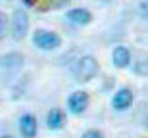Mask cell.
<instances>
[{
	"mask_svg": "<svg viewBox=\"0 0 148 138\" xmlns=\"http://www.w3.org/2000/svg\"><path fill=\"white\" fill-rule=\"evenodd\" d=\"M98 73V61L94 56H83L79 58L73 67V77H75L77 83H88L92 81Z\"/></svg>",
	"mask_w": 148,
	"mask_h": 138,
	"instance_id": "obj_1",
	"label": "cell"
},
{
	"mask_svg": "<svg viewBox=\"0 0 148 138\" xmlns=\"http://www.w3.org/2000/svg\"><path fill=\"white\" fill-rule=\"evenodd\" d=\"M33 44L40 50H56L62 44V37L54 31H44V29H38L37 33L33 35Z\"/></svg>",
	"mask_w": 148,
	"mask_h": 138,
	"instance_id": "obj_2",
	"label": "cell"
},
{
	"mask_svg": "<svg viewBox=\"0 0 148 138\" xmlns=\"http://www.w3.org/2000/svg\"><path fill=\"white\" fill-rule=\"evenodd\" d=\"M10 31L14 40H23L27 37L29 31V16L23 10H16L12 16V23H10Z\"/></svg>",
	"mask_w": 148,
	"mask_h": 138,
	"instance_id": "obj_3",
	"label": "cell"
},
{
	"mask_svg": "<svg viewBox=\"0 0 148 138\" xmlns=\"http://www.w3.org/2000/svg\"><path fill=\"white\" fill-rule=\"evenodd\" d=\"M88 102H90L88 94L83 92V90H77V92H73L71 96L67 98V109L71 111L73 115H81L88 107Z\"/></svg>",
	"mask_w": 148,
	"mask_h": 138,
	"instance_id": "obj_4",
	"label": "cell"
},
{
	"mask_svg": "<svg viewBox=\"0 0 148 138\" xmlns=\"http://www.w3.org/2000/svg\"><path fill=\"white\" fill-rule=\"evenodd\" d=\"M133 105V92L131 88H119L112 98V107L115 111H125Z\"/></svg>",
	"mask_w": 148,
	"mask_h": 138,
	"instance_id": "obj_5",
	"label": "cell"
},
{
	"mask_svg": "<svg viewBox=\"0 0 148 138\" xmlns=\"http://www.w3.org/2000/svg\"><path fill=\"white\" fill-rule=\"evenodd\" d=\"M37 119H35L31 113H25V115L19 117V133L23 138H35L37 136Z\"/></svg>",
	"mask_w": 148,
	"mask_h": 138,
	"instance_id": "obj_6",
	"label": "cell"
},
{
	"mask_svg": "<svg viewBox=\"0 0 148 138\" xmlns=\"http://www.w3.org/2000/svg\"><path fill=\"white\" fill-rule=\"evenodd\" d=\"M23 65V54L19 52H8L0 56V67L2 69H19Z\"/></svg>",
	"mask_w": 148,
	"mask_h": 138,
	"instance_id": "obj_7",
	"label": "cell"
},
{
	"mask_svg": "<svg viewBox=\"0 0 148 138\" xmlns=\"http://www.w3.org/2000/svg\"><path fill=\"white\" fill-rule=\"evenodd\" d=\"M67 19L75 25H88L92 21V14L85 8H73V10L67 12Z\"/></svg>",
	"mask_w": 148,
	"mask_h": 138,
	"instance_id": "obj_8",
	"label": "cell"
},
{
	"mask_svg": "<svg viewBox=\"0 0 148 138\" xmlns=\"http://www.w3.org/2000/svg\"><path fill=\"white\" fill-rule=\"evenodd\" d=\"M112 61H114V65L119 67V69L127 67L129 61H131V52H129V48H127V46H115L114 52H112Z\"/></svg>",
	"mask_w": 148,
	"mask_h": 138,
	"instance_id": "obj_9",
	"label": "cell"
},
{
	"mask_svg": "<svg viewBox=\"0 0 148 138\" xmlns=\"http://www.w3.org/2000/svg\"><path fill=\"white\" fill-rule=\"evenodd\" d=\"M64 123H66L64 113H62L58 107H52V109L48 111V115H46V127H48L50 131H60V128L64 127Z\"/></svg>",
	"mask_w": 148,
	"mask_h": 138,
	"instance_id": "obj_10",
	"label": "cell"
},
{
	"mask_svg": "<svg viewBox=\"0 0 148 138\" xmlns=\"http://www.w3.org/2000/svg\"><path fill=\"white\" fill-rule=\"evenodd\" d=\"M133 71L138 77H148V54H138L137 61L133 63Z\"/></svg>",
	"mask_w": 148,
	"mask_h": 138,
	"instance_id": "obj_11",
	"label": "cell"
},
{
	"mask_svg": "<svg viewBox=\"0 0 148 138\" xmlns=\"http://www.w3.org/2000/svg\"><path fill=\"white\" fill-rule=\"evenodd\" d=\"M135 119L143 128L148 131V102H143V104L137 107V113H135Z\"/></svg>",
	"mask_w": 148,
	"mask_h": 138,
	"instance_id": "obj_12",
	"label": "cell"
},
{
	"mask_svg": "<svg viewBox=\"0 0 148 138\" xmlns=\"http://www.w3.org/2000/svg\"><path fill=\"white\" fill-rule=\"evenodd\" d=\"M81 138H104V134L100 133V131H96V128H90L87 133H83Z\"/></svg>",
	"mask_w": 148,
	"mask_h": 138,
	"instance_id": "obj_13",
	"label": "cell"
},
{
	"mask_svg": "<svg viewBox=\"0 0 148 138\" xmlns=\"http://www.w3.org/2000/svg\"><path fill=\"white\" fill-rule=\"evenodd\" d=\"M4 35H6V16L0 12V40L4 39Z\"/></svg>",
	"mask_w": 148,
	"mask_h": 138,
	"instance_id": "obj_14",
	"label": "cell"
},
{
	"mask_svg": "<svg viewBox=\"0 0 148 138\" xmlns=\"http://www.w3.org/2000/svg\"><path fill=\"white\" fill-rule=\"evenodd\" d=\"M138 14L148 19V0H144V2H140V4H138Z\"/></svg>",
	"mask_w": 148,
	"mask_h": 138,
	"instance_id": "obj_15",
	"label": "cell"
},
{
	"mask_svg": "<svg viewBox=\"0 0 148 138\" xmlns=\"http://www.w3.org/2000/svg\"><path fill=\"white\" fill-rule=\"evenodd\" d=\"M0 138H16V136H12V134H2Z\"/></svg>",
	"mask_w": 148,
	"mask_h": 138,
	"instance_id": "obj_16",
	"label": "cell"
},
{
	"mask_svg": "<svg viewBox=\"0 0 148 138\" xmlns=\"http://www.w3.org/2000/svg\"><path fill=\"white\" fill-rule=\"evenodd\" d=\"M104 2H110V0H104Z\"/></svg>",
	"mask_w": 148,
	"mask_h": 138,
	"instance_id": "obj_17",
	"label": "cell"
}]
</instances>
